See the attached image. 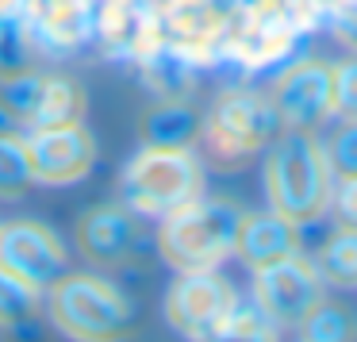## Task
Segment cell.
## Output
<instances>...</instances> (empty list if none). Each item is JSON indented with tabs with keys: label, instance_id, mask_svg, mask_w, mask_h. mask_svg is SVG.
<instances>
[{
	"label": "cell",
	"instance_id": "cell-17",
	"mask_svg": "<svg viewBox=\"0 0 357 342\" xmlns=\"http://www.w3.org/2000/svg\"><path fill=\"white\" fill-rule=\"evenodd\" d=\"M142 131H146L150 147H188L200 135V119L188 108H158Z\"/></svg>",
	"mask_w": 357,
	"mask_h": 342
},
{
	"label": "cell",
	"instance_id": "cell-6",
	"mask_svg": "<svg viewBox=\"0 0 357 342\" xmlns=\"http://www.w3.org/2000/svg\"><path fill=\"white\" fill-rule=\"evenodd\" d=\"M234 304H238V296L227 277H219L215 269H192L173 281L169 296H165V319L188 342H211Z\"/></svg>",
	"mask_w": 357,
	"mask_h": 342
},
{
	"label": "cell",
	"instance_id": "cell-9",
	"mask_svg": "<svg viewBox=\"0 0 357 342\" xmlns=\"http://www.w3.org/2000/svg\"><path fill=\"white\" fill-rule=\"evenodd\" d=\"M0 104L12 119L27 124L31 131H47V127H70L81 124L85 116V93L81 85L66 77H47V73H24L12 77L0 93Z\"/></svg>",
	"mask_w": 357,
	"mask_h": 342
},
{
	"label": "cell",
	"instance_id": "cell-2",
	"mask_svg": "<svg viewBox=\"0 0 357 342\" xmlns=\"http://www.w3.org/2000/svg\"><path fill=\"white\" fill-rule=\"evenodd\" d=\"M246 211L234 200H196L173 208L162 216V231H158V250L162 258L181 273L192 269H219L238 246V231Z\"/></svg>",
	"mask_w": 357,
	"mask_h": 342
},
{
	"label": "cell",
	"instance_id": "cell-18",
	"mask_svg": "<svg viewBox=\"0 0 357 342\" xmlns=\"http://www.w3.org/2000/svg\"><path fill=\"white\" fill-rule=\"evenodd\" d=\"M35 185L31 162H27V142L0 135V200H16Z\"/></svg>",
	"mask_w": 357,
	"mask_h": 342
},
{
	"label": "cell",
	"instance_id": "cell-12",
	"mask_svg": "<svg viewBox=\"0 0 357 342\" xmlns=\"http://www.w3.org/2000/svg\"><path fill=\"white\" fill-rule=\"evenodd\" d=\"M139 246V219L127 204H96L77 219V250L93 265H119Z\"/></svg>",
	"mask_w": 357,
	"mask_h": 342
},
{
	"label": "cell",
	"instance_id": "cell-7",
	"mask_svg": "<svg viewBox=\"0 0 357 342\" xmlns=\"http://www.w3.org/2000/svg\"><path fill=\"white\" fill-rule=\"evenodd\" d=\"M323 285L315 262L292 254L284 262H273L254 269V304L277 327H300L303 315L323 300Z\"/></svg>",
	"mask_w": 357,
	"mask_h": 342
},
{
	"label": "cell",
	"instance_id": "cell-14",
	"mask_svg": "<svg viewBox=\"0 0 357 342\" xmlns=\"http://www.w3.org/2000/svg\"><path fill=\"white\" fill-rule=\"evenodd\" d=\"M300 339L303 342H357V319H354V311H349V308L331 304L323 296V300L303 315Z\"/></svg>",
	"mask_w": 357,
	"mask_h": 342
},
{
	"label": "cell",
	"instance_id": "cell-11",
	"mask_svg": "<svg viewBox=\"0 0 357 342\" xmlns=\"http://www.w3.org/2000/svg\"><path fill=\"white\" fill-rule=\"evenodd\" d=\"M24 142H27L31 177L39 185H77L81 177H89V170L96 162V142L81 124L31 131V139Z\"/></svg>",
	"mask_w": 357,
	"mask_h": 342
},
{
	"label": "cell",
	"instance_id": "cell-1",
	"mask_svg": "<svg viewBox=\"0 0 357 342\" xmlns=\"http://www.w3.org/2000/svg\"><path fill=\"white\" fill-rule=\"evenodd\" d=\"M331 188H334V173L315 131L280 127V135L269 142V158H265L269 208L292 219V223H311L326 211Z\"/></svg>",
	"mask_w": 357,
	"mask_h": 342
},
{
	"label": "cell",
	"instance_id": "cell-4",
	"mask_svg": "<svg viewBox=\"0 0 357 342\" xmlns=\"http://www.w3.org/2000/svg\"><path fill=\"white\" fill-rule=\"evenodd\" d=\"M204 188V165L188 147H142L119 177V204L135 216H169L196 200Z\"/></svg>",
	"mask_w": 357,
	"mask_h": 342
},
{
	"label": "cell",
	"instance_id": "cell-13",
	"mask_svg": "<svg viewBox=\"0 0 357 342\" xmlns=\"http://www.w3.org/2000/svg\"><path fill=\"white\" fill-rule=\"evenodd\" d=\"M234 254H238L250 269L284 262V258L300 254V223L284 219L280 211H273V208L269 211H257V216H246V219H242Z\"/></svg>",
	"mask_w": 357,
	"mask_h": 342
},
{
	"label": "cell",
	"instance_id": "cell-19",
	"mask_svg": "<svg viewBox=\"0 0 357 342\" xmlns=\"http://www.w3.org/2000/svg\"><path fill=\"white\" fill-rule=\"evenodd\" d=\"M39 296L35 288H27L24 281H16L12 273L0 269V327H8V331H20L35 319L39 311Z\"/></svg>",
	"mask_w": 357,
	"mask_h": 342
},
{
	"label": "cell",
	"instance_id": "cell-21",
	"mask_svg": "<svg viewBox=\"0 0 357 342\" xmlns=\"http://www.w3.org/2000/svg\"><path fill=\"white\" fill-rule=\"evenodd\" d=\"M326 211L334 216L338 231H357V177H334Z\"/></svg>",
	"mask_w": 357,
	"mask_h": 342
},
{
	"label": "cell",
	"instance_id": "cell-10",
	"mask_svg": "<svg viewBox=\"0 0 357 342\" xmlns=\"http://www.w3.org/2000/svg\"><path fill=\"white\" fill-rule=\"evenodd\" d=\"M273 108L280 124L296 131H315L334 116V66L326 62H300L273 85Z\"/></svg>",
	"mask_w": 357,
	"mask_h": 342
},
{
	"label": "cell",
	"instance_id": "cell-15",
	"mask_svg": "<svg viewBox=\"0 0 357 342\" xmlns=\"http://www.w3.org/2000/svg\"><path fill=\"white\" fill-rule=\"evenodd\" d=\"M315 269L334 288H357V231H334L319 250Z\"/></svg>",
	"mask_w": 357,
	"mask_h": 342
},
{
	"label": "cell",
	"instance_id": "cell-3",
	"mask_svg": "<svg viewBox=\"0 0 357 342\" xmlns=\"http://www.w3.org/2000/svg\"><path fill=\"white\" fill-rule=\"evenodd\" d=\"M50 323L73 342H123L131 334V304L96 273H66L47 288Z\"/></svg>",
	"mask_w": 357,
	"mask_h": 342
},
{
	"label": "cell",
	"instance_id": "cell-5",
	"mask_svg": "<svg viewBox=\"0 0 357 342\" xmlns=\"http://www.w3.org/2000/svg\"><path fill=\"white\" fill-rule=\"evenodd\" d=\"M280 116L273 108L269 96L250 93V89H234V93L219 96L208 119L200 124L204 147L219 165H238L265 150L280 135Z\"/></svg>",
	"mask_w": 357,
	"mask_h": 342
},
{
	"label": "cell",
	"instance_id": "cell-22",
	"mask_svg": "<svg viewBox=\"0 0 357 342\" xmlns=\"http://www.w3.org/2000/svg\"><path fill=\"white\" fill-rule=\"evenodd\" d=\"M334 116L357 119V58L334 66Z\"/></svg>",
	"mask_w": 357,
	"mask_h": 342
},
{
	"label": "cell",
	"instance_id": "cell-20",
	"mask_svg": "<svg viewBox=\"0 0 357 342\" xmlns=\"http://www.w3.org/2000/svg\"><path fill=\"white\" fill-rule=\"evenodd\" d=\"M323 150L334 177H357V119H342V127Z\"/></svg>",
	"mask_w": 357,
	"mask_h": 342
},
{
	"label": "cell",
	"instance_id": "cell-8",
	"mask_svg": "<svg viewBox=\"0 0 357 342\" xmlns=\"http://www.w3.org/2000/svg\"><path fill=\"white\" fill-rule=\"evenodd\" d=\"M0 269L24 281L35 292H47L70 273V258L50 227L35 223V219H20V223L0 227Z\"/></svg>",
	"mask_w": 357,
	"mask_h": 342
},
{
	"label": "cell",
	"instance_id": "cell-16",
	"mask_svg": "<svg viewBox=\"0 0 357 342\" xmlns=\"http://www.w3.org/2000/svg\"><path fill=\"white\" fill-rule=\"evenodd\" d=\"M211 342H277V323L254 300H246V304L238 300Z\"/></svg>",
	"mask_w": 357,
	"mask_h": 342
}]
</instances>
